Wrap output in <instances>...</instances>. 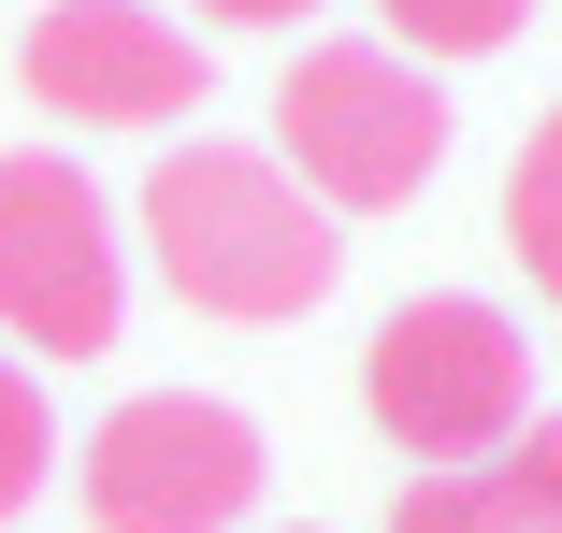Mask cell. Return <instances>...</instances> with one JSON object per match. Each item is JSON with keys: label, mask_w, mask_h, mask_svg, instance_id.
Instances as JSON below:
<instances>
[{"label": "cell", "mask_w": 562, "mask_h": 533, "mask_svg": "<svg viewBox=\"0 0 562 533\" xmlns=\"http://www.w3.org/2000/svg\"><path fill=\"white\" fill-rule=\"evenodd\" d=\"M131 231L159 260V288L188 317H232V332H289V317L331 303L347 274V231H331V202L274 159V145H232V131H188L145 159V202Z\"/></svg>", "instance_id": "cell-1"}, {"label": "cell", "mask_w": 562, "mask_h": 533, "mask_svg": "<svg viewBox=\"0 0 562 533\" xmlns=\"http://www.w3.org/2000/svg\"><path fill=\"white\" fill-rule=\"evenodd\" d=\"M361 404H375V433H390L418 476L491 462V447L533 433V332H519L505 303H476V288H418V303L375 317Z\"/></svg>", "instance_id": "cell-2"}, {"label": "cell", "mask_w": 562, "mask_h": 533, "mask_svg": "<svg viewBox=\"0 0 562 533\" xmlns=\"http://www.w3.org/2000/svg\"><path fill=\"white\" fill-rule=\"evenodd\" d=\"M274 159L331 202V217H390L447 173V87L375 30V44H303L274 87Z\"/></svg>", "instance_id": "cell-3"}, {"label": "cell", "mask_w": 562, "mask_h": 533, "mask_svg": "<svg viewBox=\"0 0 562 533\" xmlns=\"http://www.w3.org/2000/svg\"><path fill=\"white\" fill-rule=\"evenodd\" d=\"M131 317V231L72 173V145L0 159V347L15 361H101Z\"/></svg>", "instance_id": "cell-4"}, {"label": "cell", "mask_w": 562, "mask_h": 533, "mask_svg": "<svg viewBox=\"0 0 562 533\" xmlns=\"http://www.w3.org/2000/svg\"><path fill=\"white\" fill-rule=\"evenodd\" d=\"M260 476H274L260 462V418L216 404V389H131L87 433V462H72L87 533H246Z\"/></svg>", "instance_id": "cell-5"}, {"label": "cell", "mask_w": 562, "mask_h": 533, "mask_svg": "<svg viewBox=\"0 0 562 533\" xmlns=\"http://www.w3.org/2000/svg\"><path fill=\"white\" fill-rule=\"evenodd\" d=\"M15 72L72 131H173V116H202V44L159 15V0H44Z\"/></svg>", "instance_id": "cell-6"}, {"label": "cell", "mask_w": 562, "mask_h": 533, "mask_svg": "<svg viewBox=\"0 0 562 533\" xmlns=\"http://www.w3.org/2000/svg\"><path fill=\"white\" fill-rule=\"evenodd\" d=\"M390 533H562V418H533V433H519V447H491V462L404 476Z\"/></svg>", "instance_id": "cell-7"}, {"label": "cell", "mask_w": 562, "mask_h": 533, "mask_svg": "<svg viewBox=\"0 0 562 533\" xmlns=\"http://www.w3.org/2000/svg\"><path fill=\"white\" fill-rule=\"evenodd\" d=\"M505 246H519V274H533V303L562 317V101L533 116V145L505 159Z\"/></svg>", "instance_id": "cell-8"}, {"label": "cell", "mask_w": 562, "mask_h": 533, "mask_svg": "<svg viewBox=\"0 0 562 533\" xmlns=\"http://www.w3.org/2000/svg\"><path fill=\"white\" fill-rule=\"evenodd\" d=\"M375 15H390V44L418 72H447V58H505L533 30V0H375Z\"/></svg>", "instance_id": "cell-9"}, {"label": "cell", "mask_w": 562, "mask_h": 533, "mask_svg": "<svg viewBox=\"0 0 562 533\" xmlns=\"http://www.w3.org/2000/svg\"><path fill=\"white\" fill-rule=\"evenodd\" d=\"M58 476V404H44V361L0 347V519H30Z\"/></svg>", "instance_id": "cell-10"}, {"label": "cell", "mask_w": 562, "mask_h": 533, "mask_svg": "<svg viewBox=\"0 0 562 533\" xmlns=\"http://www.w3.org/2000/svg\"><path fill=\"white\" fill-rule=\"evenodd\" d=\"M202 15H216V30H303L317 0H202Z\"/></svg>", "instance_id": "cell-11"}]
</instances>
